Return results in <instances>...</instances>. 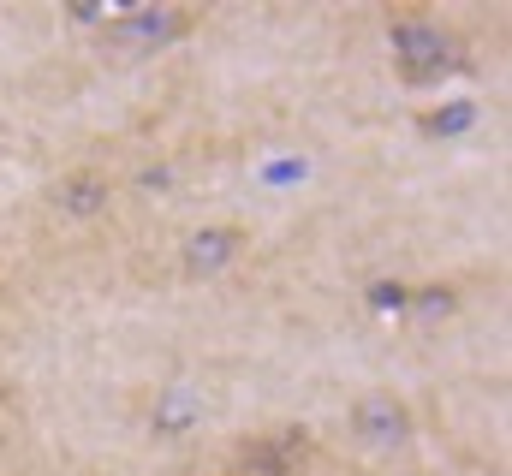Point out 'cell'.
Wrapping results in <instances>:
<instances>
[{
  "instance_id": "6da1fadb",
  "label": "cell",
  "mask_w": 512,
  "mask_h": 476,
  "mask_svg": "<svg viewBox=\"0 0 512 476\" xmlns=\"http://www.w3.org/2000/svg\"><path fill=\"white\" fill-rule=\"evenodd\" d=\"M387 48H393V72H399V84H411V90H429V84H441V78H453V72L471 66L465 36H459L447 18L423 12V6H399V12H387Z\"/></svg>"
},
{
  "instance_id": "7a4b0ae2",
  "label": "cell",
  "mask_w": 512,
  "mask_h": 476,
  "mask_svg": "<svg viewBox=\"0 0 512 476\" xmlns=\"http://www.w3.org/2000/svg\"><path fill=\"white\" fill-rule=\"evenodd\" d=\"M203 24V12L197 6H126V12H114L108 24H102V54H114V60H143V54H167V48H179L191 30Z\"/></svg>"
},
{
  "instance_id": "3957f363",
  "label": "cell",
  "mask_w": 512,
  "mask_h": 476,
  "mask_svg": "<svg viewBox=\"0 0 512 476\" xmlns=\"http://www.w3.org/2000/svg\"><path fill=\"white\" fill-rule=\"evenodd\" d=\"M346 423H352V435H358L364 447H376V453H393V447H405V441L417 435V417H411V405H405L393 387L358 393L352 411H346Z\"/></svg>"
},
{
  "instance_id": "277c9868",
  "label": "cell",
  "mask_w": 512,
  "mask_h": 476,
  "mask_svg": "<svg viewBox=\"0 0 512 476\" xmlns=\"http://www.w3.org/2000/svg\"><path fill=\"white\" fill-rule=\"evenodd\" d=\"M251 250V227L239 221H209V227H191L179 244V274L185 280H215L227 268H239V256Z\"/></svg>"
},
{
  "instance_id": "5b68a950",
  "label": "cell",
  "mask_w": 512,
  "mask_h": 476,
  "mask_svg": "<svg viewBox=\"0 0 512 476\" xmlns=\"http://www.w3.org/2000/svg\"><path fill=\"white\" fill-rule=\"evenodd\" d=\"M114 197H120V185H114L108 167H72L48 185V209L60 221H96V215L114 209Z\"/></svg>"
},
{
  "instance_id": "8992f818",
  "label": "cell",
  "mask_w": 512,
  "mask_h": 476,
  "mask_svg": "<svg viewBox=\"0 0 512 476\" xmlns=\"http://www.w3.org/2000/svg\"><path fill=\"white\" fill-rule=\"evenodd\" d=\"M298 459H304V435H298V429H280V435H268V441L245 447V465H251V476H286Z\"/></svg>"
},
{
  "instance_id": "52a82bcc",
  "label": "cell",
  "mask_w": 512,
  "mask_h": 476,
  "mask_svg": "<svg viewBox=\"0 0 512 476\" xmlns=\"http://www.w3.org/2000/svg\"><path fill=\"white\" fill-rule=\"evenodd\" d=\"M453 310H459V286L453 280H423L405 298V316L411 322H435V316H453Z\"/></svg>"
},
{
  "instance_id": "ba28073f",
  "label": "cell",
  "mask_w": 512,
  "mask_h": 476,
  "mask_svg": "<svg viewBox=\"0 0 512 476\" xmlns=\"http://www.w3.org/2000/svg\"><path fill=\"white\" fill-rule=\"evenodd\" d=\"M471 125H477V108H471V102L423 108V114H417V131H423V137H459V131H471Z\"/></svg>"
},
{
  "instance_id": "9c48e42d",
  "label": "cell",
  "mask_w": 512,
  "mask_h": 476,
  "mask_svg": "<svg viewBox=\"0 0 512 476\" xmlns=\"http://www.w3.org/2000/svg\"><path fill=\"white\" fill-rule=\"evenodd\" d=\"M405 298H411V280H376L370 286V304L382 316H405Z\"/></svg>"
}]
</instances>
